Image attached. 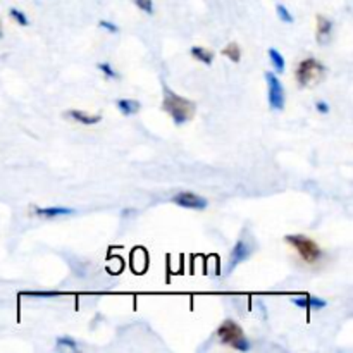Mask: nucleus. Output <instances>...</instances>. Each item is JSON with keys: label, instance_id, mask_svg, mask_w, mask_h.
I'll use <instances>...</instances> for the list:
<instances>
[{"label": "nucleus", "instance_id": "f257e3e1", "mask_svg": "<svg viewBox=\"0 0 353 353\" xmlns=\"http://www.w3.org/2000/svg\"><path fill=\"white\" fill-rule=\"evenodd\" d=\"M162 109L172 117L174 124L181 126V124L188 123V121L195 116L196 105L195 102L178 95V93L172 92L168 85H164V100H162Z\"/></svg>", "mask_w": 353, "mask_h": 353}, {"label": "nucleus", "instance_id": "f03ea898", "mask_svg": "<svg viewBox=\"0 0 353 353\" xmlns=\"http://www.w3.org/2000/svg\"><path fill=\"white\" fill-rule=\"evenodd\" d=\"M326 65L312 57L303 59L299 64V68H296V81H299V86H302V88H312V86L319 85L326 78Z\"/></svg>", "mask_w": 353, "mask_h": 353}, {"label": "nucleus", "instance_id": "7ed1b4c3", "mask_svg": "<svg viewBox=\"0 0 353 353\" xmlns=\"http://www.w3.org/2000/svg\"><path fill=\"white\" fill-rule=\"evenodd\" d=\"M286 243L292 245L307 264H314V262H317L323 257V250L319 248V245L314 240H310L309 236H305V234H288Z\"/></svg>", "mask_w": 353, "mask_h": 353}, {"label": "nucleus", "instance_id": "20e7f679", "mask_svg": "<svg viewBox=\"0 0 353 353\" xmlns=\"http://www.w3.org/2000/svg\"><path fill=\"white\" fill-rule=\"evenodd\" d=\"M265 81H268L269 86V105L276 110H283L285 109V102H286V95H285V86L281 85L279 78L272 72H265Z\"/></svg>", "mask_w": 353, "mask_h": 353}, {"label": "nucleus", "instance_id": "39448f33", "mask_svg": "<svg viewBox=\"0 0 353 353\" xmlns=\"http://www.w3.org/2000/svg\"><path fill=\"white\" fill-rule=\"evenodd\" d=\"M254 252V245L250 243V241H247L245 238H240V240L236 241V245L233 247V252H231L230 255V262H228V271H233L236 265H240L241 262L247 261L248 257H250V254Z\"/></svg>", "mask_w": 353, "mask_h": 353}, {"label": "nucleus", "instance_id": "423d86ee", "mask_svg": "<svg viewBox=\"0 0 353 353\" xmlns=\"http://www.w3.org/2000/svg\"><path fill=\"white\" fill-rule=\"evenodd\" d=\"M172 202H174L176 205L192 210H203L207 207V200L193 192H179L178 195L172 196Z\"/></svg>", "mask_w": 353, "mask_h": 353}, {"label": "nucleus", "instance_id": "0eeeda50", "mask_svg": "<svg viewBox=\"0 0 353 353\" xmlns=\"http://www.w3.org/2000/svg\"><path fill=\"white\" fill-rule=\"evenodd\" d=\"M240 336H243V330L238 323L234 321L226 319L219 327H217V338L221 340V343L231 345L234 340H238Z\"/></svg>", "mask_w": 353, "mask_h": 353}, {"label": "nucleus", "instance_id": "6e6552de", "mask_svg": "<svg viewBox=\"0 0 353 353\" xmlns=\"http://www.w3.org/2000/svg\"><path fill=\"white\" fill-rule=\"evenodd\" d=\"M333 33V21L326 16H317V43H330Z\"/></svg>", "mask_w": 353, "mask_h": 353}, {"label": "nucleus", "instance_id": "1a4fd4ad", "mask_svg": "<svg viewBox=\"0 0 353 353\" xmlns=\"http://www.w3.org/2000/svg\"><path fill=\"white\" fill-rule=\"evenodd\" d=\"M74 209L71 207H34V216L38 217H59L72 216Z\"/></svg>", "mask_w": 353, "mask_h": 353}, {"label": "nucleus", "instance_id": "9d476101", "mask_svg": "<svg viewBox=\"0 0 353 353\" xmlns=\"http://www.w3.org/2000/svg\"><path fill=\"white\" fill-rule=\"evenodd\" d=\"M292 302L295 303L296 307H302V309L307 310H319L324 309L327 305L326 300L323 299H317V296H307V299H292Z\"/></svg>", "mask_w": 353, "mask_h": 353}, {"label": "nucleus", "instance_id": "9b49d317", "mask_svg": "<svg viewBox=\"0 0 353 353\" xmlns=\"http://www.w3.org/2000/svg\"><path fill=\"white\" fill-rule=\"evenodd\" d=\"M68 117H71L72 121H76V123L79 124H85V126H92V124H99L100 121H102V116H88V114H85L83 110H69L68 112Z\"/></svg>", "mask_w": 353, "mask_h": 353}, {"label": "nucleus", "instance_id": "f8f14e48", "mask_svg": "<svg viewBox=\"0 0 353 353\" xmlns=\"http://www.w3.org/2000/svg\"><path fill=\"white\" fill-rule=\"evenodd\" d=\"M117 109L124 114V116H133L140 110V102L133 99H121L116 102Z\"/></svg>", "mask_w": 353, "mask_h": 353}, {"label": "nucleus", "instance_id": "ddd939ff", "mask_svg": "<svg viewBox=\"0 0 353 353\" xmlns=\"http://www.w3.org/2000/svg\"><path fill=\"white\" fill-rule=\"evenodd\" d=\"M192 57L195 59V61H199V62H202V64H207V65H210L212 64V61H214V54L212 52H209L207 50V48H202V47H192Z\"/></svg>", "mask_w": 353, "mask_h": 353}, {"label": "nucleus", "instance_id": "4468645a", "mask_svg": "<svg viewBox=\"0 0 353 353\" xmlns=\"http://www.w3.org/2000/svg\"><path fill=\"white\" fill-rule=\"evenodd\" d=\"M269 57H271V64L278 74L285 72V57L276 48H269Z\"/></svg>", "mask_w": 353, "mask_h": 353}, {"label": "nucleus", "instance_id": "2eb2a0df", "mask_svg": "<svg viewBox=\"0 0 353 353\" xmlns=\"http://www.w3.org/2000/svg\"><path fill=\"white\" fill-rule=\"evenodd\" d=\"M221 54H223L224 57L230 59V61L240 62L241 48H240V45H238V43H230V45H226V47H224L223 50H221Z\"/></svg>", "mask_w": 353, "mask_h": 353}, {"label": "nucleus", "instance_id": "dca6fc26", "mask_svg": "<svg viewBox=\"0 0 353 353\" xmlns=\"http://www.w3.org/2000/svg\"><path fill=\"white\" fill-rule=\"evenodd\" d=\"M97 68H99L100 71H102L103 74H105V78H109V79H117V78H119V74H117V72L114 71L112 65H110L109 62H99V64H97Z\"/></svg>", "mask_w": 353, "mask_h": 353}, {"label": "nucleus", "instance_id": "f3484780", "mask_svg": "<svg viewBox=\"0 0 353 353\" xmlns=\"http://www.w3.org/2000/svg\"><path fill=\"white\" fill-rule=\"evenodd\" d=\"M57 347L59 348H69V350H72V352L78 350V343H76V341L69 336L57 338Z\"/></svg>", "mask_w": 353, "mask_h": 353}, {"label": "nucleus", "instance_id": "a211bd4d", "mask_svg": "<svg viewBox=\"0 0 353 353\" xmlns=\"http://www.w3.org/2000/svg\"><path fill=\"white\" fill-rule=\"evenodd\" d=\"M230 347L234 348V350H238V352H248L250 350V341H248L243 334V336H240L238 340H234Z\"/></svg>", "mask_w": 353, "mask_h": 353}, {"label": "nucleus", "instance_id": "6ab92c4d", "mask_svg": "<svg viewBox=\"0 0 353 353\" xmlns=\"http://www.w3.org/2000/svg\"><path fill=\"white\" fill-rule=\"evenodd\" d=\"M9 14H10V17H12L14 21H16L17 24H21V26H28V24H30V21H28V17H26V14L24 12H21L19 9H10L9 10Z\"/></svg>", "mask_w": 353, "mask_h": 353}, {"label": "nucleus", "instance_id": "aec40b11", "mask_svg": "<svg viewBox=\"0 0 353 353\" xmlns=\"http://www.w3.org/2000/svg\"><path fill=\"white\" fill-rule=\"evenodd\" d=\"M276 12H278V17L283 21V23H288V24L293 23V16L290 14V10L286 9L283 3H278V6H276Z\"/></svg>", "mask_w": 353, "mask_h": 353}, {"label": "nucleus", "instance_id": "412c9836", "mask_svg": "<svg viewBox=\"0 0 353 353\" xmlns=\"http://www.w3.org/2000/svg\"><path fill=\"white\" fill-rule=\"evenodd\" d=\"M26 296H37V299H52V296H61V292H24Z\"/></svg>", "mask_w": 353, "mask_h": 353}, {"label": "nucleus", "instance_id": "4be33fe9", "mask_svg": "<svg viewBox=\"0 0 353 353\" xmlns=\"http://www.w3.org/2000/svg\"><path fill=\"white\" fill-rule=\"evenodd\" d=\"M133 2L137 3L138 9L143 10V12L154 14V2H152V0H133Z\"/></svg>", "mask_w": 353, "mask_h": 353}, {"label": "nucleus", "instance_id": "5701e85b", "mask_svg": "<svg viewBox=\"0 0 353 353\" xmlns=\"http://www.w3.org/2000/svg\"><path fill=\"white\" fill-rule=\"evenodd\" d=\"M99 26L103 28L105 31H109V33H117V31H119V26L114 23H110V21H100Z\"/></svg>", "mask_w": 353, "mask_h": 353}, {"label": "nucleus", "instance_id": "b1692460", "mask_svg": "<svg viewBox=\"0 0 353 353\" xmlns=\"http://www.w3.org/2000/svg\"><path fill=\"white\" fill-rule=\"evenodd\" d=\"M316 110L319 114H327L330 112V105H327V102H324V100H319V102H316Z\"/></svg>", "mask_w": 353, "mask_h": 353}, {"label": "nucleus", "instance_id": "393cba45", "mask_svg": "<svg viewBox=\"0 0 353 353\" xmlns=\"http://www.w3.org/2000/svg\"><path fill=\"white\" fill-rule=\"evenodd\" d=\"M3 37V33H2V26H0V38Z\"/></svg>", "mask_w": 353, "mask_h": 353}]
</instances>
